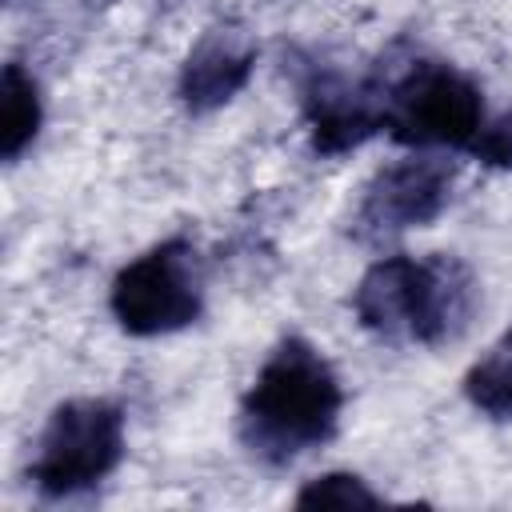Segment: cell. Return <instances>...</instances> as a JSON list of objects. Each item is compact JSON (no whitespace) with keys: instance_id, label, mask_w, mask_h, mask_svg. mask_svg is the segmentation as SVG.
Here are the masks:
<instances>
[{"instance_id":"7a4b0ae2","label":"cell","mask_w":512,"mask_h":512,"mask_svg":"<svg viewBox=\"0 0 512 512\" xmlns=\"http://www.w3.org/2000/svg\"><path fill=\"white\" fill-rule=\"evenodd\" d=\"M352 308L360 324L384 340L440 344L468 324L472 280L448 256L440 260L388 256L364 272Z\"/></svg>"},{"instance_id":"8fae6325","label":"cell","mask_w":512,"mask_h":512,"mask_svg":"<svg viewBox=\"0 0 512 512\" xmlns=\"http://www.w3.org/2000/svg\"><path fill=\"white\" fill-rule=\"evenodd\" d=\"M376 500L380 496L372 488H364L360 476H348V472H328L296 496L300 508H352V504H376Z\"/></svg>"},{"instance_id":"277c9868","label":"cell","mask_w":512,"mask_h":512,"mask_svg":"<svg viewBox=\"0 0 512 512\" xmlns=\"http://www.w3.org/2000/svg\"><path fill=\"white\" fill-rule=\"evenodd\" d=\"M384 116L400 144L460 148L480 136L484 100H480V88L464 72L440 60H420L388 92Z\"/></svg>"},{"instance_id":"52a82bcc","label":"cell","mask_w":512,"mask_h":512,"mask_svg":"<svg viewBox=\"0 0 512 512\" xmlns=\"http://www.w3.org/2000/svg\"><path fill=\"white\" fill-rule=\"evenodd\" d=\"M252 64H256V40L244 28L232 24L208 28L180 68V100L192 112H212L248 84Z\"/></svg>"},{"instance_id":"7c38bea8","label":"cell","mask_w":512,"mask_h":512,"mask_svg":"<svg viewBox=\"0 0 512 512\" xmlns=\"http://www.w3.org/2000/svg\"><path fill=\"white\" fill-rule=\"evenodd\" d=\"M472 152L496 168H512V112L472 140Z\"/></svg>"},{"instance_id":"30bf717a","label":"cell","mask_w":512,"mask_h":512,"mask_svg":"<svg viewBox=\"0 0 512 512\" xmlns=\"http://www.w3.org/2000/svg\"><path fill=\"white\" fill-rule=\"evenodd\" d=\"M468 400L492 420H512V332H504L464 376Z\"/></svg>"},{"instance_id":"5b68a950","label":"cell","mask_w":512,"mask_h":512,"mask_svg":"<svg viewBox=\"0 0 512 512\" xmlns=\"http://www.w3.org/2000/svg\"><path fill=\"white\" fill-rule=\"evenodd\" d=\"M112 312L132 336H160L200 316V268L184 240H168L132 260L112 284Z\"/></svg>"},{"instance_id":"3957f363","label":"cell","mask_w":512,"mask_h":512,"mask_svg":"<svg viewBox=\"0 0 512 512\" xmlns=\"http://www.w3.org/2000/svg\"><path fill=\"white\" fill-rule=\"evenodd\" d=\"M124 456V416L108 400L60 404L36 444L32 480L44 496H76L100 484Z\"/></svg>"},{"instance_id":"9c48e42d","label":"cell","mask_w":512,"mask_h":512,"mask_svg":"<svg viewBox=\"0 0 512 512\" xmlns=\"http://www.w3.org/2000/svg\"><path fill=\"white\" fill-rule=\"evenodd\" d=\"M40 128V96L32 76H24L20 64L4 68V96H0V152L4 160H16Z\"/></svg>"},{"instance_id":"8992f818","label":"cell","mask_w":512,"mask_h":512,"mask_svg":"<svg viewBox=\"0 0 512 512\" xmlns=\"http://www.w3.org/2000/svg\"><path fill=\"white\" fill-rule=\"evenodd\" d=\"M452 188V168L432 156H408L400 164H388L376 172L360 200V232L364 236H384V232H404L428 224Z\"/></svg>"},{"instance_id":"ba28073f","label":"cell","mask_w":512,"mask_h":512,"mask_svg":"<svg viewBox=\"0 0 512 512\" xmlns=\"http://www.w3.org/2000/svg\"><path fill=\"white\" fill-rule=\"evenodd\" d=\"M304 112L312 124V144L324 156L348 152L364 144L372 132L388 128L384 104H376L364 88H352L340 76H316L304 96Z\"/></svg>"},{"instance_id":"6da1fadb","label":"cell","mask_w":512,"mask_h":512,"mask_svg":"<svg viewBox=\"0 0 512 512\" xmlns=\"http://www.w3.org/2000/svg\"><path fill=\"white\" fill-rule=\"evenodd\" d=\"M340 380L328 360L288 336L260 368L240 404V436L264 460H292L324 444L340 420Z\"/></svg>"}]
</instances>
